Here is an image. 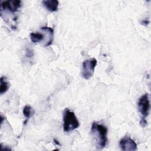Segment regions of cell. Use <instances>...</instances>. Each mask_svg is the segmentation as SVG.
Returning a JSON list of instances; mask_svg holds the SVG:
<instances>
[{
	"instance_id": "obj_1",
	"label": "cell",
	"mask_w": 151,
	"mask_h": 151,
	"mask_svg": "<svg viewBox=\"0 0 151 151\" xmlns=\"http://www.w3.org/2000/svg\"><path fill=\"white\" fill-rule=\"evenodd\" d=\"M91 135L95 142L96 147L97 149H102L107 143L108 139L107 137V128L96 122H93L91 126Z\"/></svg>"
},
{
	"instance_id": "obj_2",
	"label": "cell",
	"mask_w": 151,
	"mask_h": 151,
	"mask_svg": "<svg viewBox=\"0 0 151 151\" xmlns=\"http://www.w3.org/2000/svg\"><path fill=\"white\" fill-rule=\"evenodd\" d=\"M63 129L65 132H69L77 129L80 123L74 113L66 108L63 111Z\"/></svg>"
},
{
	"instance_id": "obj_3",
	"label": "cell",
	"mask_w": 151,
	"mask_h": 151,
	"mask_svg": "<svg viewBox=\"0 0 151 151\" xmlns=\"http://www.w3.org/2000/svg\"><path fill=\"white\" fill-rule=\"evenodd\" d=\"M97 63V60L94 58L86 60L83 63L81 76L84 79L88 80L93 76Z\"/></svg>"
},
{
	"instance_id": "obj_4",
	"label": "cell",
	"mask_w": 151,
	"mask_h": 151,
	"mask_svg": "<svg viewBox=\"0 0 151 151\" xmlns=\"http://www.w3.org/2000/svg\"><path fill=\"white\" fill-rule=\"evenodd\" d=\"M137 107L142 117L146 118L149 115L150 110V101L148 93H146L140 97L137 103Z\"/></svg>"
},
{
	"instance_id": "obj_5",
	"label": "cell",
	"mask_w": 151,
	"mask_h": 151,
	"mask_svg": "<svg viewBox=\"0 0 151 151\" xmlns=\"http://www.w3.org/2000/svg\"><path fill=\"white\" fill-rule=\"evenodd\" d=\"M119 146L122 150L134 151L137 150V144L129 136H124L119 142Z\"/></svg>"
},
{
	"instance_id": "obj_6",
	"label": "cell",
	"mask_w": 151,
	"mask_h": 151,
	"mask_svg": "<svg viewBox=\"0 0 151 151\" xmlns=\"http://www.w3.org/2000/svg\"><path fill=\"white\" fill-rule=\"evenodd\" d=\"M1 11L8 10L12 13L17 12L21 6V1L18 0H11L1 2Z\"/></svg>"
},
{
	"instance_id": "obj_7",
	"label": "cell",
	"mask_w": 151,
	"mask_h": 151,
	"mask_svg": "<svg viewBox=\"0 0 151 151\" xmlns=\"http://www.w3.org/2000/svg\"><path fill=\"white\" fill-rule=\"evenodd\" d=\"M44 6L50 12H55L58 10L59 2L57 0H45L42 2Z\"/></svg>"
},
{
	"instance_id": "obj_8",
	"label": "cell",
	"mask_w": 151,
	"mask_h": 151,
	"mask_svg": "<svg viewBox=\"0 0 151 151\" xmlns=\"http://www.w3.org/2000/svg\"><path fill=\"white\" fill-rule=\"evenodd\" d=\"M41 29L43 31L46 32L47 33H48V35H49V38H48V43L46 44V45L45 47H47L50 45L53 41V35H54V31L53 29L48 27H43L41 28Z\"/></svg>"
},
{
	"instance_id": "obj_9",
	"label": "cell",
	"mask_w": 151,
	"mask_h": 151,
	"mask_svg": "<svg viewBox=\"0 0 151 151\" xmlns=\"http://www.w3.org/2000/svg\"><path fill=\"white\" fill-rule=\"evenodd\" d=\"M31 42L37 43L43 40L44 35L40 32H31L29 35Z\"/></svg>"
},
{
	"instance_id": "obj_10",
	"label": "cell",
	"mask_w": 151,
	"mask_h": 151,
	"mask_svg": "<svg viewBox=\"0 0 151 151\" xmlns=\"http://www.w3.org/2000/svg\"><path fill=\"white\" fill-rule=\"evenodd\" d=\"M5 77L4 76H2L0 78V82H1V85H0V94H3L4 93H6L9 87V83L5 80Z\"/></svg>"
},
{
	"instance_id": "obj_11",
	"label": "cell",
	"mask_w": 151,
	"mask_h": 151,
	"mask_svg": "<svg viewBox=\"0 0 151 151\" xmlns=\"http://www.w3.org/2000/svg\"><path fill=\"white\" fill-rule=\"evenodd\" d=\"M23 114L27 119L30 118L34 114V110L30 106H25L23 108Z\"/></svg>"
},
{
	"instance_id": "obj_12",
	"label": "cell",
	"mask_w": 151,
	"mask_h": 151,
	"mask_svg": "<svg viewBox=\"0 0 151 151\" xmlns=\"http://www.w3.org/2000/svg\"><path fill=\"white\" fill-rule=\"evenodd\" d=\"M140 123L142 127H145L147 125V121L146 120V118L142 117V119L140 121Z\"/></svg>"
},
{
	"instance_id": "obj_13",
	"label": "cell",
	"mask_w": 151,
	"mask_h": 151,
	"mask_svg": "<svg viewBox=\"0 0 151 151\" xmlns=\"http://www.w3.org/2000/svg\"><path fill=\"white\" fill-rule=\"evenodd\" d=\"M149 21H147H147H146V20H143V21H142V24H145V25H147V24H149Z\"/></svg>"
},
{
	"instance_id": "obj_14",
	"label": "cell",
	"mask_w": 151,
	"mask_h": 151,
	"mask_svg": "<svg viewBox=\"0 0 151 151\" xmlns=\"http://www.w3.org/2000/svg\"><path fill=\"white\" fill-rule=\"evenodd\" d=\"M54 143H55L57 145H59V146L60 145V143L58 142V141L57 140H56L55 139H54Z\"/></svg>"
}]
</instances>
